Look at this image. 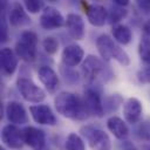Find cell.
Here are the masks:
<instances>
[{"instance_id": "cell-1", "label": "cell", "mask_w": 150, "mask_h": 150, "mask_svg": "<svg viewBox=\"0 0 150 150\" xmlns=\"http://www.w3.org/2000/svg\"><path fill=\"white\" fill-rule=\"evenodd\" d=\"M54 105L59 114L74 121H84L90 115L83 98L70 91H62L54 98Z\"/></svg>"}, {"instance_id": "cell-2", "label": "cell", "mask_w": 150, "mask_h": 150, "mask_svg": "<svg viewBox=\"0 0 150 150\" xmlns=\"http://www.w3.org/2000/svg\"><path fill=\"white\" fill-rule=\"evenodd\" d=\"M96 47L101 55V57L104 61L115 60L121 66H129L130 57L127 54L125 50H123L120 46L116 45V42L107 34H102L96 40Z\"/></svg>"}, {"instance_id": "cell-3", "label": "cell", "mask_w": 150, "mask_h": 150, "mask_svg": "<svg viewBox=\"0 0 150 150\" xmlns=\"http://www.w3.org/2000/svg\"><path fill=\"white\" fill-rule=\"evenodd\" d=\"M38 34L33 30H25L21 33L19 41L15 43L14 52L18 57L26 62H32L38 55Z\"/></svg>"}, {"instance_id": "cell-4", "label": "cell", "mask_w": 150, "mask_h": 150, "mask_svg": "<svg viewBox=\"0 0 150 150\" xmlns=\"http://www.w3.org/2000/svg\"><path fill=\"white\" fill-rule=\"evenodd\" d=\"M80 132L93 150H111V141L104 130L94 125H84Z\"/></svg>"}, {"instance_id": "cell-5", "label": "cell", "mask_w": 150, "mask_h": 150, "mask_svg": "<svg viewBox=\"0 0 150 150\" xmlns=\"http://www.w3.org/2000/svg\"><path fill=\"white\" fill-rule=\"evenodd\" d=\"M16 87L23 100L32 103H40L46 98L45 90L39 87L30 77L19 76L16 80Z\"/></svg>"}, {"instance_id": "cell-6", "label": "cell", "mask_w": 150, "mask_h": 150, "mask_svg": "<svg viewBox=\"0 0 150 150\" xmlns=\"http://www.w3.org/2000/svg\"><path fill=\"white\" fill-rule=\"evenodd\" d=\"M39 21H40V26L46 30L57 29L61 28L63 25H66V19L61 14V12L53 6H47L42 11Z\"/></svg>"}, {"instance_id": "cell-7", "label": "cell", "mask_w": 150, "mask_h": 150, "mask_svg": "<svg viewBox=\"0 0 150 150\" xmlns=\"http://www.w3.org/2000/svg\"><path fill=\"white\" fill-rule=\"evenodd\" d=\"M104 66L103 62L95 55H87L81 64V73L88 83H91L95 81V79L103 71Z\"/></svg>"}, {"instance_id": "cell-8", "label": "cell", "mask_w": 150, "mask_h": 150, "mask_svg": "<svg viewBox=\"0 0 150 150\" xmlns=\"http://www.w3.org/2000/svg\"><path fill=\"white\" fill-rule=\"evenodd\" d=\"M1 139L6 146L19 150L25 144L23 130L19 129L14 124H7L1 130Z\"/></svg>"}, {"instance_id": "cell-9", "label": "cell", "mask_w": 150, "mask_h": 150, "mask_svg": "<svg viewBox=\"0 0 150 150\" xmlns=\"http://www.w3.org/2000/svg\"><path fill=\"white\" fill-rule=\"evenodd\" d=\"M83 102L86 104V108L89 112V115L96 116V117H102L104 115V107H103V101L101 98L100 93L96 89L93 88H87L84 90V94L82 96Z\"/></svg>"}, {"instance_id": "cell-10", "label": "cell", "mask_w": 150, "mask_h": 150, "mask_svg": "<svg viewBox=\"0 0 150 150\" xmlns=\"http://www.w3.org/2000/svg\"><path fill=\"white\" fill-rule=\"evenodd\" d=\"M30 115L33 120L42 125H55L57 123V118L54 115L53 110L50 109L49 105L47 104H36V105H30L29 107Z\"/></svg>"}, {"instance_id": "cell-11", "label": "cell", "mask_w": 150, "mask_h": 150, "mask_svg": "<svg viewBox=\"0 0 150 150\" xmlns=\"http://www.w3.org/2000/svg\"><path fill=\"white\" fill-rule=\"evenodd\" d=\"M5 114L7 120L14 125H21L28 123V115L25 107L18 101H9L6 104Z\"/></svg>"}, {"instance_id": "cell-12", "label": "cell", "mask_w": 150, "mask_h": 150, "mask_svg": "<svg viewBox=\"0 0 150 150\" xmlns=\"http://www.w3.org/2000/svg\"><path fill=\"white\" fill-rule=\"evenodd\" d=\"M83 56H84V52L82 47L77 43H70L63 48L61 54V60L64 67L73 68L82 62Z\"/></svg>"}, {"instance_id": "cell-13", "label": "cell", "mask_w": 150, "mask_h": 150, "mask_svg": "<svg viewBox=\"0 0 150 150\" xmlns=\"http://www.w3.org/2000/svg\"><path fill=\"white\" fill-rule=\"evenodd\" d=\"M66 28L69 35L75 40H82L86 35V25L83 18L77 13H69L66 18Z\"/></svg>"}, {"instance_id": "cell-14", "label": "cell", "mask_w": 150, "mask_h": 150, "mask_svg": "<svg viewBox=\"0 0 150 150\" xmlns=\"http://www.w3.org/2000/svg\"><path fill=\"white\" fill-rule=\"evenodd\" d=\"M23 139L33 150H42L46 145V135L43 130L35 127H26L23 129Z\"/></svg>"}, {"instance_id": "cell-15", "label": "cell", "mask_w": 150, "mask_h": 150, "mask_svg": "<svg viewBox=\"0 0 150 150\" xmlns=\"http://www.w3.org/2000/svg\"><path fill=\"white\" fill-rule=\"evenodd\" d=\"M142 114H143L142 103L136 97H129L123 103V115L128 123L137 124L141 121Z\"/></svg>"}, {"instance_id": "cell-16", "label": "cell", "mask_w": 150, "mask_h": 150, "mask_svg": "<svg viewBox=\"0 0 150 150\" xmlns=\"http://www.w3.org/2000/svg\"><path fill=\"white\" fill-rule=\"evenodd\" d=\"M8 22L13 27H23L32 22V19L27 14V11L23 5L20 2H15L12 5L9 14H8Z\"/></svg>"}, {"instance_id": "cell-17", "label": "cell", "mask_w": 150, "mask_h": 150, "mask_svg": "<svg viewBox=\"0 0 150 150\" xmlns=\"http://www.w3.org/2000/svg\"><path fill=\"white\" fill-rule=\"evenodd\" d=\"M0 63H1V70L5 75L11 76L15 73L19 63V57L16 56L15 52H13L11 48L5 47L0 52Z\"/></svg>"}, {"instance_id": "cell-18", "label": "cell", "mask_w": 150, "mask_h": 150, "mask_svg": "<svg viewBox=\"0 0 150 150\" xmlns=\"http://www.w3.org/2000/svg\"><path fill=\"white\" fill-rule=\"evenodd\" d=\"M38 76L41 83L49 93H55L59 87V76L49 66H41L38 70Z\"/></svg>"}, {"instance_id": "cell-19", "label": "cell", "mask_w": 150, "mask_h": 150, "mask_svg": "<svg viewBox=\"0 0 150 150\" xmlns=\"http://www.w3.org/2000/svg\"><path fill=\"white\" fill-rule=\"evenodd\" d=\"M87 19L90 25L95 27H102L108 20V11L104 6L98 4L89 5L87 8Z\"/></svg>"}, {"instance_id": "cell-20", "label": "cell", "mask_w": 150, "mask_h": 150, "mask_svg": "<svg viewBox=\"0 0 150 150\" xmlns=\"http://www.w3.org/2000/svg\"><path fill=\"white\" fill-rule=\"evenodd\" d=\"M107 127L109 131L118 139H125L129 136V128L125 122L118 116H111L107 121Z\"/></svg>"}, {"instance_id": "cell-21", "label": "cell", "mask_w": 150, "mask_h": 150, "mask_svg": "<svg viewBox=\"0 0 150 150\" xmlns=\"http://www.w3.org/2000/svg\"><path fill=\"white\" fill-rule=\"evenodd\" d=\"M111 33H112L115 41H117L121 45H128L132 40V32L125 25L118 23V25L114 26L111 29Z\"/></svg>"}, {"instance_id": "cell-22", "label": "cell", "mask_w": 150, "mask_h": 150, "mask_svg": "<svg viewBox=\"0 0 150 150\" xmlns=\"http://www.w3.org/2000/svg\"><path fill=\"white\" fill-rule=\"evenodd\" d=\"M127 15H128V11H127L125 7H121V6H118V5L112 2L111 7H110V9L108 12V21H109L110 25L116 26Z\"/></svg>"}, {"instance_id": "cell-23", "label": "cell", "mask_w": 150, "mask_h": 150, "mask_svg": "<svg viewBox=\"0 0 150 150\" xmlns=\"http://www.w3.org/2000/svg\"><path fill=\"white\" fill-rule=\"evenodd\" d=\"M122 102H123V98L118 94H112V95H109V96L104 97V101H103L104 111L105 112L116 111L118 109V107L122 104Z\"/></svg>"}, {"instance_id": "cell-24", "label": "cell", "mask_w": 150, "mask_h": 150, "mask_svg": "<svg viewBox=\"0 0 150 150\" xmlns=\"http://www.w3.org/2000/svg\"><path fill=\"white\" fill-rule=\"evenodd\" d=\"M138 54L141 60L148 66H150V39L144 35H142V39L138 45Z\"/></svg>"}, {"instance_id": "cell-25", "label": "cell", "mask_w": 150, "mask_h": 150, "mask_svg": "<svg viewBox=\"0 0 150 150\" xmlns=\"http://www.w3.org/2000/svg\"><path fill=\"white\" fill-rule=\"evenodd\" d=\"M134 134L137 138L143 139V141H150V117L146 118L145 121L138 123L135 127Z\"/></svg>"}, {"instance_id": "cell-26", "label": "cell", "mask_w": 150, "mask_h": 150, "mask_svg": "<svg viewBox=\"0 0 150 150\" xmlns=\"http://www.w3.org/2000/svg\"><path fill=\"white\" fill-rule=\"evenodd\" d=\"M66 150H86L83 139L75 132L69 134L66 141Z\"/></svg>"}, {"instance_id": "cell-27", "label": "cell", "mask_w": 150, "mask_h": 150, "mask_svg": "<svg viewBox=\"0 0 150 150\" xmlns=\"http://www.w3.org/2000/svg\"><path fill=\"white\" fill-rule=\"evenodd\" d=\"M42 47L48 54H55L59 48V41L54 36H47L42 41Z\"/></svg>"}, {"instance_id": "cell-28", "label": "cell", "mask_w": 150, "mask_h": 150, "mask_svg": "<svg viewBox=\"0 0 150 150\" xmlns=\"http://www.w3.org/2000/svg\"><path fill=\"white\" fill-rule=\"evenodd\" d=\"M23 6L26 8L27 12L29 13H39L41 12V9H45V2L43 1H38V0H26L23 2Z\"/></svg>"}, {"instance_id": "cell-29", "label": "cell", "mask_w": 150, "mask_h": 150, "mask_svg": "<svg viewBox=\"0 0 150 150\" xmlns=\"http://www.w3.org/2000/svg\"><path fill=\"white\" fill-rule=\"evenodd\" d=\"M137 79L141 83H150V66H145L137 73Z\"/></svg>"}, {"instance_id": "cell-30", "label": "cell", "mask_w": 150, "mask_h": 150, "mask_svg": "<svg viewBox=\"0 0 150 150\" xmlns=\"http://www.w3.org/2000/svg\"><path fill=\"white\" fill-rule=\"evenodd\" d=\"M137 7H138L139 11L143 12L144 14H149V13H150V1H148V0L137 1Z\"/></svg>"}, {"instance_id": "cell-31", "label": "cell", "mask_w": 150, "mask_h": 150, "mask_svg": "<svg viewBox=\"0 0 150 150\" xmlns=\"http://www.w3.org/2000/svg\"><path fill=\"white\" fill-rule=\"evenodd\" d=\"M63 75H64V79H66L67 82H70V79H73V81L76 82L77 79H79L77 73H75V71H73V70H70V71H68V73H64V71H63Z\"/></svg>"}, {"instance_id": "cell-32", "label": "cell", "mask_w": 150, "mask_h": 150, "mask_svg": "<svg viewBox=\"0 0 150 150\" xmlns=\"http://www.w3.org/2000/svg\"><path fill=\"white\" fill-rule=\"evenodd\" d=\"M143 35L150 39V19L143 25Z\"/></svg>"}, {"instance_id": "cell-33", "label": "cell", "mask_w": 150, "mask_h": 150, "mask_svg": "<svg viewBox=\"0 0 150 150\" xmlns=\"http://www.w3.org/2000/svg\"><path fill=\"white\" fill-rule=\"evenodd\" d=\"M122 149L123 150H136V148L134 146V144L131 143V142H129V141H124V142H122Z\"/></svg>"}, {"instance_id": "cell-34", "label": "cell", "mask_w": 150, "mask_h": 150, "mask_svg": "<svg viewBox=\"0 0 150 150\" xmlns=\"http://www.w3.org/2000/svg\"><path fill=\"white\" fill-rule=\"evenodd\" d=\"M112 2L116 4V5H118V6H121V7H125V6L129 5V1L128 0H114Z\"/></svg>"}, {"instance_id": "cell-35", "label": "cell", "mask_w": 150, "mask_h": 150, "mask_svg": "<svg viewBox=\"0 0 150 150\" xmlns=\"http://www.w3.org/2000/svg\"><path fill=\"white\" fill-rule=\"evenodd\" d=\"M0 150H5V149H4V148H1V149H0Z\"/></svg>"}, {"instance_id": "cell-36", "label": "cell", "mask_w": 150, "mask_h": 150, "mask_svg": "<svg viewBox=\"0 0 150 150\" xmlns=\"http://www.w3.org/2000/svg\"><path fill=\"white\" fill-rule=\"evenodd\" d=\"M146 150H150V146H149V148H148V149H146Z\"/></svg>"}]
</instances>
